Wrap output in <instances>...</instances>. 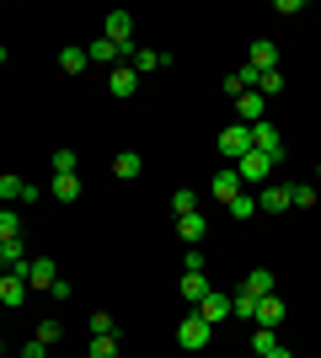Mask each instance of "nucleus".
<instances>
[{"instance_id": "nucleus-1", "label": "nucleus", "mask_w": 321, "mask_h": 358, "mask_svg": "<svg viewBox=\"0 0 321 358\" xmlns=\"http://www.w3.org/2000/svg\"><path fill=\"white\" fill-rule=\"evenodd\" d=\"M252 150H257V145H252V129H246V123H230L225 134H220V155H225L230 166H241Z\"/></svg>"}, {"instance_id": "nucleus-2", "label": "nucleus", "mask_w": 321, "mask_h": 358, "mask_svg": "<svg viewBox=\"0 0 321 358\" xmlns=\"http://www.w3.org/2000/svg\"><path fill=\"white\" fill-rule=\"evenodd\" d=\"M209 321H204V315L199 310H193V315H183V327H177V343H183L187 348V353H199V348H209Z\"/></svg>"}, {"instance_id": "nucleus-3", "label": "nucleus", "mask_w": 321, "mask_h": 358, "mask_svg": "<svg viewBox=\"0 0 321 358\" xmlns=\"http://www.w3.org/2000/svg\"><path fill=\"white\" fill-rule=\"evenodd\" d=\"M209 193H214V198H220V203H225V209H230V203H236V198L246 193V182H241V171H236V166H225V171H220V177L209 182Z\"/></svg>"}, {"instance_id": "nucleus-4", "label": "nucleus", "mask_w": 321, "mask_h": 358, "mask_svg": "<svg viewBox=\"0 0 321 358\" xmlns=\"http://www.w3.org/2000/svg\"><path fill=\"white\" fill-rule=\"evenodd\" d=\"M273 155H262V150H252V155H246V161L241 166H236V171H241V182H246V187H257V182H268V171H273Z\"/></svg>"}, {"instance_id": "nucleus-5", "label": "nucleus", "mask_w": 321, "mask_h": 358, "mask_svg": "<svg viewBox=\"0 0 321 358\" xmlns=\"http://www.w3.org/2000/svg\"><path fill=\"white\" fill-rule=\"evenodd\" d=\"M262 113H268V96L262 91H246V96H236V118L252 129V123H262Z\"/></svg>"}, {"instance_id": "nucleus-6", "label": "nucleus", "mask_w": 321, "mask_h": 358, "mask_svg": "<svg viewBox=\"0 0 321 358\" xmlns=\"http://www.w3.org/2000/svg\"><path fill=\"white\" fill-rule=\"evenodd\" d=\"M0 198H6V209H11V203H32V198H38V187H27L22 177H11V171H6V177H0Z\"/></svg>"}, {"instance_id": "nucleus-7", "label": "nucleus", "mask_w": 321, "mask_h": 358, "mask_svg": "<svg viewBox=\"0 0 321 358\" xmlns=\"http://www.w3.org/2000/svg\"><path fill=\"white\" fill-rule=\"evenodd\" d=\"M27 284H32V289H54V284H59L54 257H32V262H27Z\"/></svg>"}, {"instance_id": "nucleus-8", "label": "nucleus", "mask_w": 321, "mask_h": 358, "mask_svg": "<svg viewBox=\"0 0 321 358\" xmlns=\"http://www.w3.org/2000/svg\"><path fill=\"white\" fill-rule=\"evenodd\" d=\"M27 273H6V278H0V299H6V310H16V305H22V299H27Z\"/></svg>"}, {"instance_id": "nucleus-9", "label": "nucleus", "mask_w": 321, "mask_h": 358, "mask_svg": "<svg viewBox=\"0 0 321 358\" xmlns=\"http://www.w3.org/2000/svg\"><path fill=\"white\" fill-rule=\"evenodd\" d=\"M107 91H113V96H134L139 91V70L134 64H118V70L107 75Z\"/></svg>"}, {"instance_id": "nucleus-10", "label": "nucleus", "mask_w": 321, "mask_h": 358, "mask_svg": "<svg viewBox=\"0 0 321 358\" xmlns=\"http://www.w3.org/2000/svg\"><path fill=\"white\" fill-rule=\"evenodd\" d=\"M252 145H257L262 155H273V161L284 155V145H278V129H273L268 118H262V123H252Z\"/></svg>"}, {"instance_id": "nucleus-11", "label": "nucleus", "mask_w": 321, "mask_h": 358, "mask_svg": "<svg viewBox=\"0 0 321 358\" xmlns=\"http://www.w3.org/2000/svg\"><path fill=\"white\" fill-rule=\"evenodd\" d=\"M209 294H214V289H209V278H204V273H183V299L193 305V310H199Z\"/></svg>"}, {"instance_id": "nucleus-12", "label": "nucleus", "mask_w": 321, "mask_h": 358, "mask_svg": "<svg viewBox=\"0 0 321 358\" xmlns=\"http://www.w3.org/2000/svg\"><path fill=\"white\" fill-rule=\"evenodd\" d=\"M0 268H6V273H27V252H22V236H16V241H0Z\"/></svg>"}, {"instance_id": "nucleus-13", "label": "nucleus", "mask_w": 321, "mask_h": 358, "mask_svg": "<svg viewBox=\"0 0 321 358\" xmlns=\"http://www.w3.org/2000/svg\"><path fill=\"white\" fill-rule=\"evenodd\" d=\"M262 209L268 214H284V209H294V187H262Z\"/></svg>"}, {"instance_id": "nucleus-14", "label": "nucleus", "mask_w": 321, "mask_h": 358, "mask_svg": "<svg viewBox=\"0 0 321 358\" xmlns=\"http://www.w3.org/2000/svg\"><path fill=\"white\" fill-rule=\"evenodd\" d=\"M230 310H236V299H230V294H209V299L199 305V315L209 321V327H214V321H225Z\"/></svg>"}, {"instance_id": "nucleus-15", "label": "nucleus", "mask_w": 321, "mask_h": 358, "mask_svg": "<svg viewBox=\"0 0 321 358\" xmlns=\"http://www.w3.org/2000/svg\"><path fill=\"white\" fill-rule=\"evenodd\" d=\"M278 321H284V299H278V294L257 299V327H268V331H273Z\"/></svg>"}, {"instance_id": "nucleus-16", "label": "nucleus", "mask_w": 321, "mask_h": 358, "mask_svg": "<svg viewBox=\"0 0 321 358\" xmlns=\"http://www.w3.org/2000/svg\"><path fill=\"white\" fill-rule=\"evenodd\" d=\"M246 64H257V70H278V48L268 43V38H257V43H252V54H246Z\"/></svg>"}, {"instance_id": "nucleus-17", "label": "nucleus", "mask_w": 321, "mask_h": 358, "mask_svg": "<svg viewBox=\"0 0 321 358\" xmlns=\"http://www.w3.org/2000/svg\"><path fill=\"white\" fill-rule=\"evenodd\" d=\"M129 64H134L139 75H150V70H161V64H171V54H161V48H139Z\"/></svg>"}, {"instance_id": "nucleus-18", "label": "nucleus", "mask_w": 321, "mask_h": 358, "mask_svg": "<svg viewBox=\"0 0 321 358\" xmlns=\"http://www.w3.org/2000/svg\"><path fill=\"white\" fill-rule=\"evenodd\" d=\"M246 294H257V299H268V294H273V273H268V268H257V273H246Z\"/></svg>"}, {"instance_id": "nucleus-19", "label": "nucleus", "mask_w": 321, "mask_h": 358, "mask_svg": "<svg viewBox=\"0 0 321 358\" xmlns=\"http://www.w3.org/2000/svg\"><path fill=\"white\" fill-rule=\"evenodd\" d=\"M204 230H209V224H204V214H187V220H177V236H183L187 246H199Z\"/></svg>"}, {"instance_id": "nucleus-20", "label": "nucleus", "mask_w": 321, "mask_h": 358, "mask_svg": "<svg viewBox=\"0 0 321 358\" xmlns=\"http://www.w3.org/2000/svg\"><path fill=\"white\" fill-rule=\"evenodd\" d=\"M86 64H92V54H86V48H59V70H64V75H80Z\"/></svg>"}, {"instance_id": "nucleus-21", "label": "nucleus", "mask_w": 321, "mask_h": 358, "mask_svg": "<svg viewBox=\"0 0 321 358\" xmlns=\"http://www.w3.org/2000/svg\"><path fill=\"white\" fill-rule=\"evenodd\" d=\"M86 54H92V59H97V64H113V59H123V48H118V43H113V38H97V43H92V48H86Z\"/></svg>"}, {"instance_id": "nucleus-22", "label": "nucleus", "mask_w": 321, "mask_h": 358, "mask_svg": "<svg viewBox=\"0 0 321 358\" xmlns=\"http://www.w3.org/2000/svg\"><path fill=\"white\" fill-rule=\"evenodd\" d=\"M54 198H59V203H76L80 198V177L76 171H70V177H54Z\"/></svg>"}, {"instance_id": "nucleus-23", "label": "nucleus", "mask_w": 321, "mask_h": 358, "mask_svg": "<svg viewBox=\"0 0 321 358\" xmlns=\"http://www.w3.org/2000/svg\"><path fill=\"white\" fill-rule=\"evenodd\" d=\"M257 209H262V198H257V193H241L236 203H230V220H252Z\"/></svg>"}, {"instance_id": "nucleus-24", "label": "nucleus", "mask_w": 321, "mask_h": 358, "mask_svg": "<svg viewBox=\"0 0 321 358\" xmlns=\"http://www.w3.org/2000/svg\"><path fill=\"white\" fill-rule=\"evenodd\" d=\"M171 214H177V220H187V214H199V193H171Z\"/></svg>"}, {"instance_id": "nucleus-25", "label": "nucleus", "mask_w": 321, "mask_h": 358, "mask_svg": "<svg viewBox=\"0 0 321 358\" xmlns=\"http://www.w3.org/2000/svg\"><path fill=\"white\" fill-rule=\"evenodd\" d=\"M92 337H118V321L107 310H92Z\"/></svg>"}, {"instance_id": "nucleus-26", "label": "nucleus", "mask_w": 321, "mask_h": 358, "mask_svg": "<svg viewBox=\"0 0 321 358\" xmlns=\"http://www.w3.org/2000/svg\"><path fill=\"white\" fill-rule=\"evenodd\" d=\"M252 353H257V358L278 353V337H273V331H268V327H257V337H252Z\"/></svg>"}, {"instance_id": "nucleus-27", "label": "nucleus", "mask_w": 321, "mask_h": 358, "mask_svg": "<svg viewBox=\"0 0 321 358\" xmlns=\"http://www.w3.org/2000/svg\"><path fill=\"white\" fill-rule=\"evenodd\" d=\"M113 171H118L123 182H129V177H139V155H134V150H123L118 161H113Z\"/></svg>"}, {"instance_id": "nucleus-28", "label": "nucleus", "mask_w": 321, "mask_h": 358, "mask_svg": "<svg viewBox=\"0 0 321 358\" xmlns=\"http://www.w3.org/2000/svg\"><path fill=\"white\" fill-rule=\"evenodd\" d=\"M257 91H262V96H278V91H284V75H278V70H262Z\"/></svg>"}, {"instance_id": "nucleus-29", "label": "nucleus", "mask_w": 321, "mask_h": 358, "mask_svg": "<svg viewBox=\"0 0 321 358\" xmlns=\"http://www.w3.org/2000/svg\"><path fill=\"white\" fill-rule=\"evenodd\" d=\"M76 171V150H54V177H70Z\"/></svg>"}, {"instance_id": "nucleus-30", "label": "nucleus", "mask_w": 321, "mask_h": 358, "mask_svg": "<svg viewBox=\"0 0 321 358\" xmlns=\"http://www.w3.org/2000/svg\"><path fill=\"white\" fill-rule=\"evenodd\" d=\"M294 209H316V187L311 182H294Z\"/></svg>"}, {"instance_id": "nucleus-31", "label": "nucleus", "mask_w": 321, "mask_h": 358, "mask_svg": "<svg viewBox=\"0 0 321 358\" xmlns=\"http://www.w3.org/2000/svg\"><path fill=\"white\" fill-rule=\"evenodd\" d=\"M92 358H118V337H92Z\"/></svg>"}, {"instance_id": "nucleus-32", "label": "nucleus", "mask_w": 321, "mask_h": 358, "mask_svg": "<svg viewBox=\"0 0 321 358\" xmlns=\"http://www.w3.org/2000/svg\"><path fill=\"white\" fill-rule=\"evenodd\" d=\"M59 337H64V327H59V321H54V315H48L43 327H38V343H48V348H54V343H59Z\"/></svg>"}, {"instance_id": "nucleus-33", "label": "nucleus", "mask_w": 321, "mask_h": 358, "mask_svg": "<svg viewBox=\"0 0 321 358\" xmlns=\"http://www.w3.org/2000/svg\"><path fill=\"white\" fill-rule=\"evenodd\" d=\"M16 236H22V224H16V214L6 209V214H0V241H16Z\"/></svg>"}, {"instance_id": "nucleus-34", "label": "nucleus", "mask_w": 321, "mask_h": 358, "mask_svg": "<svg viewBox=\"0 0 321 358\" xmlns=\"http://www.w3.org/2000/svg\"><path fill=\"white\" fill-rule=\"evenodd\" d=\"M236 315H252V321H257V294L241 289V294H236Z\"/></svg>"}, {"instance_id": "nucleus-35", "label": "nucleus", "mask_w": 321, "mask_h": 358, "mask_svg": "<svg viewBox=\"0 0 321 358\" xmlns=\"http://www.w3.org/2000/svg\"><path fill=\"white\" fill-rule=\"evenodd\" d=\"M183 273H204V252H199V246H187V257H183Z\"/></svg>"}, {"instance_id": "nucleus-36", "label": "nucleus", "mask_w": 321, "mask_h": 358, "mask_svg": "<svg viewBox=\"0 0 321 358\" xmlns=\"http://www.w3.org/2000/svg\"><path fill=\"white\" fill-rule=\"evenodd\" d=\"M22 358H48V343H38V337H32V343L22 348Z\"/></svg>"}, {"instance_id": "nucleus-37", "label": "nucleus", "mask_w": 321, "mask_h": 358, "mask_svg": "<svg viewBox=\"0 0 321 358\" xmlns=\"http://www.w3.org/2000/svg\"><path fill=\"white\" fill-rule=\"evenodd\" d=\"M268 358H294V353H290V348H278V353H268Z\"/></svg>"}, {"instance_id": "nucleus-38", "label": "nucleus", "mask_w": 321, "mask_h": 358, "mask_svg": "<svg viewBox=\"0 0 321 358\" xmlns=\"http://www.w3.org/2000/svg\"><path fill=\"white\" fill-rule=\"evenodd\" d=\"M316 182H321V166H316Z\"/></svg>"}]
</instances>
